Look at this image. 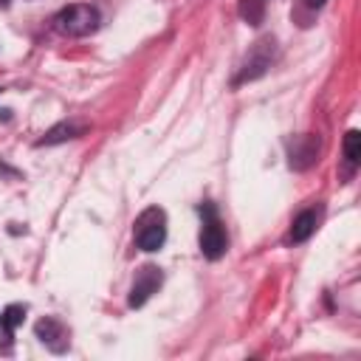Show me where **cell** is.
Masks as SVG:
<instances>
[{
	"label": "cell",
	"mask_w": 361,
	"mask_h": 361,
	"mask_svg": "<svg viewBox=\"0 0 361 361\" xmlns=\"http://www.w3.org/2000/svg\"><path fill=\"white\" fill-rule=\"evenodd\" d=\"M54 23H56V31H62L68 37H85V34L99 28V11L93 6L73 3V6H65L54 17Z\"/></svg>",
	"instance_id": "obj_1"
},
{
	"label": "cell",
	"mask_w": 361,
	"mask_h": 361,
	"mask_svg": "<svg viewBox=\"0 0 361 361\" xmlns=\"http://www.w3.org/2000/svg\"><path fill=\"white\" fill-rule=\"evenodd\" d=\"M76 133H79V127H73V124H59V127L48 130V135H45L39 144H59V141H65V138H73Z\"/></svg>",
	"instance_id": "obj_9"
},
{
	"label": "cell",
	"mask_w": 361,
	"mask_h": 361,
	"mask_svg": "<svg viewBox=\"0 0 361 361\" xmlns=\"http://www.w3.org/2000/svg\"><path fill=\"white\" fill-rule=\"evenodd\" d=\"M158 285H161V271L152 268V265H144L135 274V282H133V290H130V307H141Z\"/></svg>",
	"instance_id": "obj_4"
},
{
	"label": "cell",
	"mask_w": 361,
	"mask_h": 361,
	"mask_svg": "<svg viewBox=\"0 0 361 361\" xmlns=\"http://www.w3.org/2000/svg\"><path fill=\"white\" fill-rule=\"evenodd\" d=\"M203 212H206V220H203V228H200V251L209 259H220L226 254V245H228L226 231H223L212 206H203Z\"/></svg>",
	"instance_id": "obj_3"
},
{
	"label": "cell",
	"mask_w": 361,
	"mask_h": 361,
	"mask_svg": "<svg viewBox=\"0 0 361 361\" xmlns=\"http://www.w3.org/2000/svg\"><path fill=\"white\" fill-rule=\"evenodd\" d=\"M166 240V226H164V212L161 209H147L135 220V245L141 251H158Z\"/></svg>",
	"instance_id": "obj_2"
},
{
	"label": "cell",
	"mask_w": 361,
	"mask_h": 361,
	"mask_svg": "<svg viewBox=\"0 0 361 361\" xmlns=\"http://www.w3.org/2000/svg\"><path fill=\"white\" fill-rule=\"evenodd\" d=\"M344 155L350 164H358V158H361V133L358 130H350L344 135Z\"/></svg>",
	"instance_id": "obj_7"
},
{
	"label": "cell",
	"mask_w": 361,
	"mask_h": 361,
	"mask_svg": "<svg viewBox=\"0 0 361 361\" xmlns=\"http://www.w3.org/2000/svg\"><path fill=\"white\" fill-rule=\"evenodd\" d=\"M37 336H39V341H45L51 350H56V353L62 350V347L56 344V338H65V330H62V324H59L56 319H48V316L39 319V322H37Z\"/></svg>",
	"instance_id": "obj_5"
},
{
	"label": "cell",
	"mask_w": 361,
	"mask_h": 361,
	"mask_svg": "<svg viewBox=\"0 0 361 361\" xmlns=\"http://www.w3.org/2000/svg\"><path fill=\"white\" fill-rule=\"evenodd\" d=\"M324 3H327V0H307V6H310V8H322Z\"/></svg>",
	"instance_id": "obj_10"
},
{
	"label": "cell",
	"mask_w": 361,
	"mask_h": 361,
	"mask_svg": "<svg viewBox=\"0 0 361 361\" xmlns=\"http://www.w3.org/2000/svg\"><path fill=\"white\" fill-rule=\"evenodd\" d=\"M313 231H316V214H313V212H302V214L293 220V226H290V240H293V243H305Z\"/></svg>",
	"instance_id": "obj_6"
},
{
	"label": "cell",
	"mask_w": 361,
	"mask_h": 361,
	"mask_svg": "<svg viewBox=\"0 0 361 361\" xmlns=\"http://www.w3.org/2000/svg\"><path fill=\"white\" fill-rule=\"evenodd\" d=\"M23 319H25V307H23V305H8V307L3 310V316H0V324H3L6 330H14L17 324H23Z\"/></svg>",
	"instance_id": "obj_8"
}]
</instances>
